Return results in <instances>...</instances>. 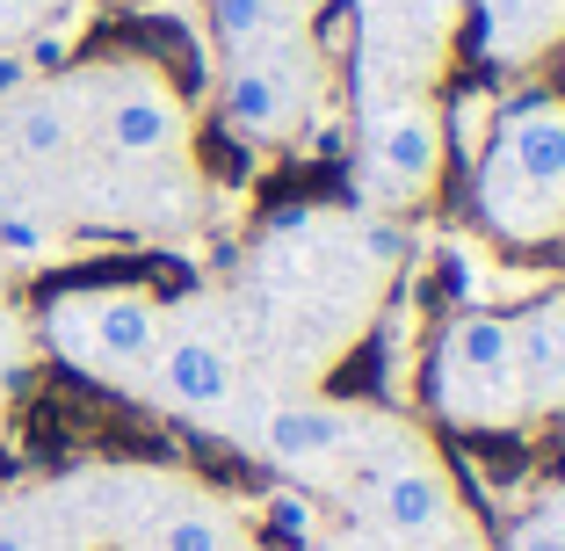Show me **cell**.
I'll return each instance as SVG.
<instances>
[{
  "mask_svg": "<svg viewBox=\"0 0 565 551\" xmlns=\"http://www.w3.org/2000/svg\"><path fill=\"white\" fill-rule=\"evenodd\" d=\"M471 211L500 247L565 240V87H530L493 117L471 174Z\"/></svg>",
  "mask_w": 565,
  "mask_h": 551,
  "instance_id": "1",
  "label": "cell"
},
{
  "mask_svg": "<svg viewBox=\"0 0 565 551\" xmlns=\"http://www.w3.org/2000/svg\"><path fill=\"white\" fill-rule=\"evenodd\" d=\"M428 400H435L443 428H465V435L530 428L522 363H515V319L508 312H457L449 319L443 335H435Z\"/></svg>",
  "mask_w": 565,
  "mask_h": 551,
  "instance_id": "2",
  "label": "cell"
},
{
  "mask_svg": "<svg viewBox=\"0 0 565 551\" xmlns=\"http://www.w3.org/2000/svg\"><path fill=\"white\" fill-rule=\"evenodd\" d=\"M449 131L435 95H363V146H355V197L370 218H406L443 189Z\"/></svg>",
  "mask_w": 565,
  "mask_h": 551,
  "instance_id": "3",
  "label": "cell"
},
{
  "mask_svg": "<svg viewBox=\"0 0 565 551\" xmlns=\"http://www.w3.org/2000/svg\"><path fill=\"white\" fill-rule=\"evenodd\" d=\"M73 117L81 131L102 138L109 160H131V168H152V160H174L189 146V109L182 95L167 87L160 66H95V73H73Z\"/></svg>",
  "mask_w": 565,
  "mask_h": 551,
  "instance_id": "4",
  "label": "cell"
},
{
  "mask_svg": "<svg viewBox=\"0 0 565 551\" xmlns=\"http://www.w3.org/2000/svg\"><path fill=\"white\" fill-rule=\"evenodd\" d=\"M319 87H327V59H319V36L312 22L262 51H239L225 59V87H217V109L233 124V138L247 146H282L298 138L319 109Z\"/></svg>",
  "mask_w": 565,
  "mask_h": 551,
  "instance_id": "5",
  "label": "cell"
},
{
  "mask_svg": "<svg viewBox=\"0 0 565 551\" xmlns=\"http://www.w3.org/2000/svg\"><path fill=\"white\" fill-rule=\"evenodd\" d=\"M167 335V312L152 290L117 284V290H81V298L51 305V341L95 378H131L152 370V349Z\"/></svg>",
  "mask_w": 565,
  "mask_h": 551,
  "instance_id": "6",
  "label": "cell"
},
{
  "mask_svg": "<svg viewBox=\"0 0 565 551\" xmlns=\"http://www.w3.org/2000/svg\"><path fill=\"white\" fill-rule=\"evenodd\" d=\"M363 400H319V392H298V400H276L262 414V435L254 451L268 465L298 471V479H333V465L349 457V443L363 435Z\"/></svg>",
  "mask_w": 565,
  "mask_h": 551,
  "instance_id": "7",
  "label": "cell"
},
{
  "mask_svg": "<svg viewBox=\"0 0 565 551\" xmlns=\"http://www.w3.org/2000/svg\"><path fill=\"white\" fill-rule=\"evenodd\" d=\"M152 384L174 414H225L239 392V363L217 335L182 327V335H160V349H152Z\"/></svg>",
  "mask_w": 565,
  "mask_h": 551,
  "instance_id": "8",
  "label": "cell"
},
{
  "mask_svg": "<svg viewBox=\"0 0 565 551\" xmlns=\"http://www.w3.org/2000/svg\"><path fill=\"white\" fill-rule=\"evenodd\" d=\"M515 319V363H522V400H530V421L565 414V290L522 305Z\"/></svg>",
  "mask_w": 565,
  "mask_h": 551,
  "instance_id": "9",
  "label": "cell"
},
{
  "mask_svg": "<svg viewBox=\"0 0 565 551\" xmlns=\"http://www.w3.org/2000/svg\"><path fill=\"white\" fill-rule=\"evenodd\" d=\"M0 131L22 160L36 168H58L73 146H81V117H73V95L66 87H15L8 109H0Z\"/></svg>",
  "mask_w": 565,
  "mask_h": 551,
  "instance_id": "10",
  "label": "cell"
},
{
  "mask_svg": "<svg viewBox=\"0 0 565 551\" xmlns=\"http://www.w3.org/2000/svg\"><path fill=\"white\" fill-rule=\"evenodd\" d=\"M493 66H536L565 36V0H479Z\"/></svg>",
  "mask_w": 565,
  "mask_h": 551,
  "instance_id": "11",
  "label": "cell"
},
{
  "mask_svg": "<svg viewBox=\"0 0 565 551\" xmlns=\"http://www.w3.org/2000/svg\"><path fill=\"white\" fill-rule=\"evenodd\" d=\"M211 30L225 44V59H239V51H262L276 36L305 30V15H290L282 0H211Z\"/></svg>",
  "mask_w": 565,
  "mask_h": 551,
  "instance_id": "12",
  "label": "cell"
},
{
  "mask_svg": "<svg viewBox=\"0 0 565 551\" xmlns=\"http://www.w3.org/2000/svg\"><path fill=\"white\" fill-rule=\"evenodd\" d=\"M160 551H233V522L217 508H174L160 522Z\"/></svg>",
  "mask_w": 565,
  "mask_h": 551,
  "instance_id": "13",
  "label": "cell"
},
{
  "mask_svg": "<svg viewBox=\"0 0 565 551\" xmlns=\"http://www.w3.org/2000/svg\"><path fill=\"white\" fill-rule=\"evenodd\" d=\"M508 551H565V501L522 516L515 530H508Z\"/></svg>",
  "mask_w": 565,
  "mask_h": 551,
  "instance_id": "14",
  "label": "cell"
},
{
  "mask_svg": "<svg viewBox=\"0 0 565 551\" xmlns=\"http://www.w3.org/2000/svg\"><path fill=\"white\" fill-rule=\"evenodd\" d=\"M268 530L290 537V544H312V537H319L312 501H305V494H276V501H268Z\"/></svg>",
  "mask_w": 565,
  "mask_h": 551,
  "instance_id": "15",
  "label": "cell"
},
{
  "mask_svg": "<svg viewBox=\"0 0 565 551\" xmlns=\"http://www.w3.org/2000/svg\"><path fill=\"white\" fill-rule=\"evenodd\" d=\"M0 254H15V262H30V254H44V225L22 211H0Z\"/></svg>",
  "mask_w": 565,
  "mask_h": 551,
  "instance_id": "16",
  "label": "cell"
},
{
  "mask_svg": "<svg viewBox=\"0 0 565 551\" xmlns=\"http://www.w3.org/2000/svg\"><path fill=\"white\" fill-rule=\"evenodd\" d=\"M44 22V0H0V44H15Z\"/></svg>",
  "mask_w": 565,
  "mask_h": 551,
  "instance_id": "17",
  "label": "cell"
},
{
  "mask_svg": "<svg viewBox=\"0 0 565 551\" xmlns=\"http://www.w3.org/2000/svg\"><path fill=\"white\" fill-rule=\"evenodd\" d=\"M428 551H493V544H486V530H479V522H471V508H465V516L449 522V530H443V537H435V544H428Z\"/></svg>",
  "mask_w": 565,
  "mask_h": 551,
  "instance_id": "18",
  "label": "cell"
},
{
  "mask_svg": "<svg viewBox=\"0 0 565 551\" xmlns=\"http://www.w3.org/2000/svg\"><path fill=\"white\" fill-rule=\"evenodd\" d=\"M0 551H36V537L22 522H0Z\"/></svg>",
  "mask_w": 565,
  "mask_h": 551,
  "instance_id": "19",
  "label": "cell"
},
{
  "mask_svg": "<svg viewBox=\"0 0 565 551\" xmlns=\"http://www.w3.org/2000/svg\"><path fill=\"white\" fill-rule=\"evenodd\" d=\"M282 8H290V15H305V22H312V15H327L333 0H282Z\"/></svg>",
  "mask_w": 565,
  "mask_h": 551,
  "instance_id": "20",
  "label": "cell"
},
{
  "mask_svg": "<svg viewBox=\"0 0 565 551\" xmlns=\"http://www.w3.org/2000/svg\"><path fill=\"white\" fill-rule=\"evenodd\" d=\"M0 406H8V370H0Z\"/></svg>",
  "mask_w": 565,
  "mask_h": 551,
  "instance_id": "21",
  "label": "cell"
},
{
  "mask_svg": "<svg viewBox=\"0 0 565 551\" xmlns=\"http://www.w3.org/2000/svg\"><path fill=\"white\" fill-rule=\"evenodd\" d=\"M399 551H428V544H399Z\"/></svg>",
  "mask_w": 565,
  "mask_h": 551,
  "instance_id": "22",
  "label": "cell"
},
{
  "mask_svg": "<svg viewBox=\"0 0 565 551\" xmlns=\"http://www.w3.org/2000/svg\"><path fill=\"white\" fill-rule=\"evenodd\" d=\"M44 8H66V0H44Z\"/></svg>",
  "mask_w": 565,
  "mask_h": 551,
  "instance_id": "23",
  "label": "cell"
}]
</instances>
